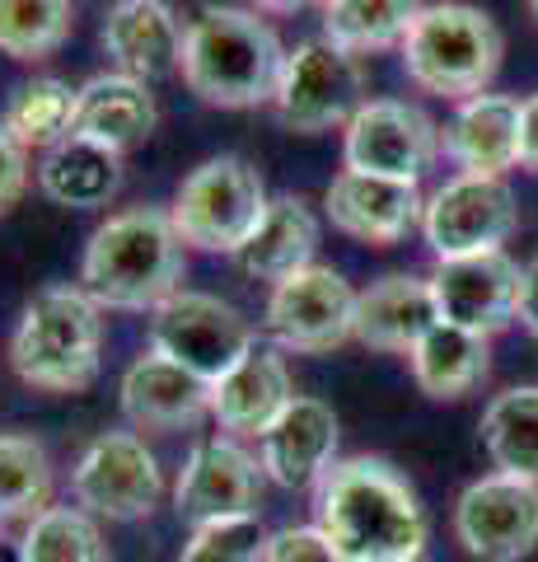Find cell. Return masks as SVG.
Listing matches in <instances>:
<instances>
[{
	"mask_svg": "<svg viewBox=\"0 0 538 562\" xmlns=\"http://www.w3.org/2000/svg\"><path fill=\"white\" fill-rule=\"evenodd\" d=\"M314 525L342 562H416L426 549V512L412 483L379 454H352L323 473Z\"/></svg>",
	"mask_w": 538,
	"mask_h": 562,
	"instance_id": "1",
	"label": "cell"
},
{
	"mask_svg": "<svg viewBox=\"0 0 538 562\" xmlns=\"http://www.w3.org/2000/svg\"><path fill=\"white\" fill-rule=\"evenodd\" d=\"M183 249L164 206L113 211L84 244L80 286L103 310H160L173 291H183Z\"/></svg>",
	"mask_w": 538,
	"mask_h": 562,
	"instance_id": "2",
	"label": "cell"
},
{
	"mask_svg": "<svg viewBox=\"0 0 538 562\" xmlns=\"http://www.w3.org/2000/svg\"><path fill=\"white\" fill-rule=\"evenodd\" d=\"M282 66L286 47L253 5H206L187 24L179 76L211 109H257L272 103Z\"/></svg>",
	"mask_w": 538,
	"mask_h": 562,
	"instance_id": "3",
	"label": "cell"
},
{
	"mask_svg": "<svg viewBox=\"0 0 538 562\" xmlns=\"http://www.w3.org/2000/svg\"><path fill=\"white\" fill-rule=\"evenodd\" d=\"M103 305L84 286H43L10 333V366L28 390L80 394L99 380Z\"/></svg>",
	"mask_w": 538,
	"mask_h": 562,
	"instance_id": "4",
	"label": "cell"
},
{
	"mask_svg": "<svg viewBox=\"0 0 538 562\" xmlns=\"http://www.w3.org/2000/svg\"><path fill=\"white\" fill-rule=\"evenodd\" d=\"M398 52H403V70L416 90L463 103L473 94H488L506 43H501V29L488 10L463 5V0H440V5H426L416 14Z\"/></svg>",
	"mask_w": 538,
	"mask_h": 562,
	"instance_id": "5",
	"label": "cell"
},
{
	"mask_svg": "<svg viewBox=\"0 0 538 562\" xmlns=\"http://www.w3.org/2000/svg\"><path fill=\"white\" fill-rule=\"evenodd\" d=\"M272 192L244 155H211L179 183L169 202L173 231L187 249L202 254H239L267 216Z\"/></svg>",
	"mask_w": 538,
	"mask_h": 562,
	"instance_id": "6",
	"label": "cell"
},
{
	"mask_svg": "<svg viewBox=\"0 0 538 562\" xmlns=\"http://www.w3.org/2000/svg\"><path fill=\"white\" fill-rule=\"evenodd\" d=\"M257 342L253 324L230 301L211 291H173L160 310H150V351H160L187 375L216 384L230 366Z\"/></svg>",
	"mask_w": 538,
	"mask_h": 562,
	"instance_id": "7",
	"label": "cell"
},
{
	"mask_svg": "<svg viewBox=\"0 0 538 562\" xmlns=\"http://www.w3.org/2000/svg\"><path fill=\"white\" fill-rule=\"evenodd\" d=\"M360 94H366V80H360V66L352 52L333 47L328 38H309L286 52L282 80H276V94H272V113L295 136H319V132L346 127L360 103H366Z\"/></svg>",
	"mask_w": 538,
	"mask_h": 562,
	"instance_id": "8",
	"label": "cell"
},
{
	"mask_svg": "<svg viewBox=\"0 0 538 562\" xmlns=\"http://www.w3.org/2000/svg\"><path fill=\"white\" fill-rule=\"evenodd\" d=\"M263 333L272 347L319 357L356 338V291L337 268L309 262V268L282 277L267 295Z\"/></svg>",
	"mask_w": 538,
	"mask_h": 562,
	"instance_id": "9",
	"label": "cell"
},
{
	"mask_svg": "<svg viewBox=\"0 0 538 562\" xmlns=\"http://www.w3.org/2000/svg\"><path fill=\"white\" fill-rule=\"evenodd\" d=\"M71 497L99 520H146L164 502V469L141 431H99L71 469Z\"/></svg>",
	"mask_w": 538,
	"mask_h": 562,
	"instance_id": "10",
	"label": "cell"
},
{
	"mask_svg": "<svg viewBox=\"0 0 538 562\" xmlns=\"http://www.w3.org/2000/svg\"><path fill=\"white\" fill-rule=\"evenodd\" d=\"M515 192L506 179L492 173H455L426 198L422 235L431 244L436 262L449 258H473V254H496L501 244L515 235Z\"/></svg>",
	"mask_w": 538,
	"mask_h": 562,
	"instance_id": "11",
	"label": "cell"
},
{
	"mask_svg": "<svg viewBox=\"0 0 538 562\" xmlns=\"http://www.w3.org/2000/svg\"><path fill=\"white\" fill-rule=\"evenodd\" d=\"M263 487H267V473L257 464V454L244 441L220 431L187 450L179 483H173V506H179V520L202 530V525H216V520L257 516Z\"/></svg>",
	"mask_w": 538,
	"mask_h": 562,
	"instance_id": "12",
	"label": "cell"
},
{
	"mask_svg": "<svg viewBox=\"0 0 538 562\" xmlns=\"http://www.w3.org/2000/svg\"><path fill=\"white\" fill-rule=\"evenodd\" d=\"M455 539L473 562H519L538 549V483L482 473L455 502Z\"/></svg>",
	"mask_w": 538,
	"mask_h": 562,
	"instance_id": "13",
	"label": "cell"
},
{
	"mask_svg": "<svg viewBox=\"0 0 538 562\" xmlns=\"http://www.w3.org/2000/svg\"><path fill=\"white\" fill-rule=\"evenodd\" d=\"M440 127L416 103L403 99H366L356 117L342 127V169L385 173V179H422L436 160Z\"/></svg>",
	"mask_w": 538,
	"mask_h": 562,
	"instance_id": "14",
	"label": "cell"
},
{
	"mask_svg": "<svg viewBox=\"0 0 538 562\" xmlns=\"http://www.w3.org/2000/svg\"><path fill=\"white\" fill-rule=\"evenodd\" d=\"M519 272L525 268H519L506 249L436 262L431 291H436L440 319L492 338V333L506 328L519 310Z\"/></svg>",
	"mask_w": 538,
	"mask_h": 562,
	"instance_id": "15",
	"label": "cell"
},
{
	"mask_svg": "<svg viewBox=\"0 0 538 562\" xmlns=\"http://www.w3.org/2000/svg\"><path fill=\"white\" fill-rule=\"evenodd\" d=\"M323 211L342 235H352L375 249L408 239L426 216V198L412 179H385V173L342 169L323 192Z\"/></svg>",
	"mask_w": 538,
	"mask_h": 562,
	"instance_id": "16",
	"label": "cell"
},
{
	"mask_svg": "<svg viewBox=\"0 0 538 562\" xmlns=\"http://www.w3.org/2000/svg\"><path fill=\"white\" fill-rule=\"evenodd\" d=\"M337 413L328 408L323 398H309V394H295L282 417L257 436V464H263L267 483L276 487H319L323 473L333 469L337 460Z\"/></svg>",
	"mask_w": 538,
	"mask_h": 562,
	"instance_id": "17",
	"label": "cell"
},
{
	"mask_svg": "<svg viewBox=\"0 0 538 562\" xmlns=\"http://www.w3.org/2000/svg\"><path fill=\"white\" fill-rule=\"evenodd\" d=\"M295 398L286 351L272 342H253L230 371L211 384V417L234 441H257L282 408Z\"/></svg>",
	"mask_w": 538,
	"mask_h": 562,
	"instance_id": "18",
	"label": "cell"
},
{
	"mask_svg": "<svg viewBox=\"0 0 538 562\" xmlns=\"http://www.w3.org/2000/svg\"><path fill=\"white\" fill-rule=\"evenodd\" d=\"M99 43L108 52L113 70L150 85V80H164L183 70L187 29L173 14L169 0H117L108 10V20H103Z\"/></svg>",
	"mask_w": 538,
	"mask_h": 562,
	"instance_id": "19",
	"label": "cell"
},
{
	"mask_svg": "<svg viewBox=\"0 0 538 562\" xmlns=\"http://www.w3.org/2000/svg\"><path fill=\"white\" fill-rule=\"evenodd\" d=\"M117 403L131 431H183L211 417V384L146 347L117 384Z\"/></svg>",
	"mask_w": 538,
	"mask_h": 562,
	"instance_id": "20",
	"label": "cell"
},
{
	"mask_svg": "<svg viewBox=\"0 0 538 562\" xmlns=\"http://www.w3.org/2000/svg\"><path fill=\"white\" fill-rule=\"evenodd\" d=\"M436 324H440V310H436L431 277L389 272L370 281L366 291H356V342H366L375 351L408 357Z\"/></svg>",
	"mask_w": 538,
	"mask_h": 562,
	"instance_id": "21",
	"label": "cell"
},
{
	"mask_svg": "<svg viewBox=\"0 0 538 562\" xmlns=\"http://www.w3.org/2000/svg\"><path fill=\"white\" fill-rule=\"evenodd\" d=\"M440 150L459 165V173H492L501 179L519 165V99L511 94H473L463 99L440 132Z\"/></svg>",
	"mask_w": 538,
	"mask_h": 562,
	"instance_id": "22",
	"label": "cell"
},
{
	"mask_svg": "<svg viewBox=\"0 0 538 562\" xmlns=\"http://www.w3.org/2000/svg\"><path fill=\"white\" fill-rule=\"evenodd\" d=\"M160 109L146 80L123 76V70H103V76L80 85V113H76V136H90L99 146L127 155L146 146Z\"/></svg>",
	"mask_w": 538,
	"mask_h": 562,
	"instance_id": "23",
	"label": "cell"
},
{
	"mask_svg": "<svg viewBox=\"0 0 538 562\" xmlns=\"http://www.w3.org/2000/svg\"><path fill=\"white\" fill-rule=\"evenodd\" d=\"M43 198L71 211H99L123 192V155L99 146L90 136H66L61 146L43 150V160L33 165Z\"/></svg>",
	"mask_w": 538,
	"mask_h": 562,
	"instance_id": "24",
	"label": "cell"
},
{
	"mask_svg": "<svg viewBox=\"0 0 538 562\" xmlns=\"http://www.w3.org/2000/svg\"><path fill=\"white\" fill-rule=\"evenodd\" d=\"M314 254H319V216H314V206H309L300 192H276V198L267 202L263 225H257L253 239L234 254V262L249 277L272 281L276 286L282 277L309 268Z\"/></svg>",
	"mask_w": 538,
	"mask_h": 562,
	"instance_id": "25",
	"label": "cell"
},
{
	"mask_svg": "<svg viewBox=\"0 0 538 562\" xmlns=\"http://www.w3.org/2000/svg\"><path fill=\"white\" fill-rule=\"evenodd\" d=\"M408 366H412V380L416 390L431 394V398H463L473 394L482 380L492 371V351L488 338L473 328H459V324H436L422 342L408 351Z\"/></svg>",
	"mask_w": 538,
	"mask_h": 562,
	"instance_id": "26",
	"label": "cell"
},
{
	"mask_svg": "<svg viewBox=\"0 0 538 562\" xmlns=\"http://www.w3.org/2000/svg\"><path fill=\"white\" fill-rule=\"evenodd\" d=\"M422 10L426 0H323V38L352 57H370L385 47H403Z\"/></svg>",
	"mask_w": 538,
	"mask_h": 562,
	"instance_id": "27",
	"label": "cell"
},
{
	"mask_svg": "<svg viewBox=\"0 0 538 562\" xmlns=\"http://www.w3.org/2000/svg\"><path fill=\"white\" fill-rule=\"evenodd\" d=\"M76 113H80V85L57 76H33L10 94L0 122L24 150H51L66 136H76Z\"/></svg>",
	"mask_w": 538,
	"mask_h": 562,
	"instance_id": "28",
	"label": "cell"
},
{
	"mask_svg": "<svg viewBox=\"0 0 538 562\" xmlns=\"http://www.w3.org/2000/svg\"><path fill=\"white\" fill-rule=\"evenodd\" d=\"M482 446H488L496 473L538 483V384L501 390L482 413Z\"/></svg>",
	"mask_w": 538,
	"mask_h": 562,
	"instance_id": "29",
	"label": "cell"
},
{
	"mask_svg": "<svg viewBox=\"0 0 538 562\" xmlns=\"http://www.w3.org/2000/svg\"><path fill=\"white\" fill-rule=\"evenodd\" d=\"M51 506V454L38 436L0 431V530Z\"/></svg>",
	"mask_w": 538,
	"mask_h": 562,
	"instance_id": "30",
	"label": "cell"
},
{
	"mask_svg": "<svg viewBox=\"0 0 538 562\" xmlns=\"http://www.w3.org/2000/svg\"><path fill=\"white\" fill-rule=\"evenodd\" d=\"M20 558L24 562H113L108 543H103L99 516L84 506H47L43 516H33L20 535Z\"/></svg>",
	"mask_w": 538,
	"mask_h": 562,
	"instance_id": "31",
	"label": "cell"
},
{
	"mask_svg": "<svg viewBox=\"0 0 538 562\" xmlns=\"http://www.w3.org/2000/svg\"><path fill=\"white\" fill-rule=\"evenodd\" d=\"M71 0H0V57L43 61L71 38Z\"/></svg>",
	"mask_w": 538,
	"mask_h": 562,
	"instance_id": "32",
	"label": "cell"
},
{
	"mask_svg": "<svg viewBox=\"0 0 538 562\" xmlns=\"http://www.w3.org/2000/svg\"><path fill=\"white\" fill-rule=\"evenodd\" d=\"M263 549H267L263 520L239 516V520H216L193 530L179 562H263Z\"/></svg>",
	"mask_w": 538,
	"mask_h": 562,
	"instance_id": "33",
	"label": "cell"
},
{
	"mask_svg": "<svg viewBox=\"0 0 538 562\" xmlns=\"http://www.w3.org/2000/svg\"><path fill=\"white\" fill-rule=\"evenodd\" d=\"M263 562H342V553L328 543L319 525H282L267 535Z\"/></svg>",
	"mask_w": 538,
	"mask_h": 562,
	"instance_id": "34",
	"label": "cell"
},
{
	"mask_svg": "<svg viewBox=\"0 0 538 562\" xmlns=\"http://www.w3.org/2000/svg\"><path fill=\"white\" fill-rule=\"evenodd\" d=\"M33 179V165H28V150L20 146V140L10 136V127L0 122V216L24 198V188Z\"/></svg>",
	"mask_w": 538,
	"mask_h": 562,
	"instance_id": "35",
	"label": "cell"
},
{
	"mask_svg": "<svg viewBox=\"0 0 538 562\" xmlns=\"http://www.w3.org/2000/svg\"><path fill=\"white\" fill-rule=\"evenodd\" d=\"M519 169L538 173V94L519 99Z\"/></svg>",
	"mask_w": 538,
	"mask_h": 562,
	"instance_id": "36",
	"label": "cell"
},
{
	"mask_svg": "<svg viewBox=\"0 0 538 562\" xmlns=\"http://www.w3.org/2000/svg\"><path fill=\"white\" fill-rule=\"evenodd\" d=\"M515 319L538 338V258L525 262V272H519V310H515Z\"/></svg>",
	"mask_w": 538,
	"mask_h": 562,
	"instance_id": "37",
	"label": "cell"
},
{
	"mask_svg": "<svg viewBox=\"0 0 538 562\" xmlns=\"http://www.w3.org/2000/svg\"><path fill=\"white\" fill-rule=\"evenodd\" d=\"M257 14H290V10H305L309 0H249Z\"/></svg>",
	"mask_w": 538,
	"mask_h": 562,
	"instance_id": "38",
	"label": "cell"
},
{
	"mask_svg": "<svg viewBox=\"0 0 538 562\" xmlns=\"http://www.w3.org/2000/svg\"><path fill=\"white\" fill-rule=\"evenodd\" d=\"M0 562H24V558H20V539L0 535Z\"/></svg>",
	"mask_w": 538,
	"mask_h": 562,
	"instance_id": "39",
	"label": "cell"
},
{
	"mask_svg": "<svg viewBox=\"0 0 538 562\" xmlns=\"http://www.w3.org/2000/svg\"><path fill=\"white\" fill-rule=\"evenodd\" d=\"M529 14H534V24H538V0H529Z\"/></svg>",
	"mask_w": 538,
	"mask_h": 562,
	"instance_id": "40",
	"label": "cell"
}]
</instances>
